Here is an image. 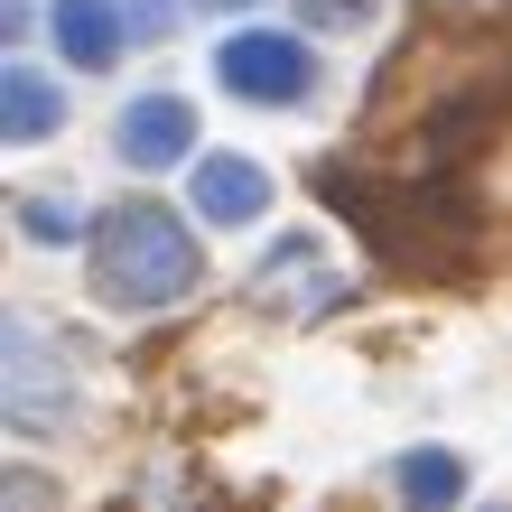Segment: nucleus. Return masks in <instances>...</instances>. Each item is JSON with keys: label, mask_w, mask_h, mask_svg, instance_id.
<instances>
[{"label": "nucleus", "mask_w": 512, "mask_h": 512, "mask_svg": "<svg viewBox=\"0 0 512 512\" xmlns=\"http://www.w3.org/2000/svg\"><path fill=\"white\" fill-rule=\"evenodd\" d=\"M354 10H364V0H317V19H354Z\"/></svg>", "instance_id": "f8f14e48"}, {"label": "nucleus", "mask_w": 512, "mask_h": 512, "mask_svg": "<svg viewBox=\"0 0 512 512\" xmlns=\"http://www.w3.org/2000/svg\"><path fill=\"white\" fill-rule=\"evenodd\" d=\"M10 512H47V485H38V475H28V466L10 475Z\"/></svg>", "instance_id": "9b49d317"}, {"label": "nucleus", "mask_w": 512, "mask_h": 512, "mask_svg": "<svg viewBox=\"0 0 512 512\" xmlns=\"http://www.w3.org/2000/svg\"><path fill=\"white\" fill-rule=\"evenodd\" d=\"M187 149H196V112L177 103V94H140L122 112V159L131 168H177Z\"/></svg>", "instance_id": "39448f33"}, {"label": "nucleus", "mask_w": 512, "mask_h": 512, "mask_svg": "<svg viewBox=\"0 0 512 512\" xmlns=\"http://www.w3.org/2000/svg\"><path fill=\"white\" fill-rule=\"evenodd\" d=\"M215 75H224V94L270 103V112L317 94V56H308V38H289V28H233L215 47Z\"/></svg>", "instance_id": "7ed1b4c3"}, {"label": "nucleus", "mask_w": 512, "mask_h": 512, "mask_svg": "<svg viewBox=\"0 0 512 512\" xmlns=\"http://www.w3.org/2000/svg\"><path fill=\"white\" fill-rule=\"evenodd\" d=\"M494 512H503V503H494Z\"/></svg>", "instance_id": "4468645a"}, {"label": "nucleus", "mask_w": 512, "mask_h": 512, "mask_svg": "<svg viewBox=\"0 0 512 512\" xmlns=\"http://www.w3.org/2000/svg\"><path fill=\"white\" fill-rule=\"evenodd\" d=\"M187 196H196L205 224H252L261 205H270V177L243 159V149H205V159L187 168Z\"/></svg>", "instance_id": "20e7f679"}, {"label": "nucleus", "mask_w": 512, "mask_h": 512, "mask_svg": "<svg viewBox=\"0 0 512 512\" xmlns=\"http://www.w3.org/2000/svg\"><path fill=\"white\" fill-rule=\"evenodd\" d=\"M196 270H205V252H196V233L168 215V205H149V196H131V205H112V215L94 224V298L103 308H168V298H187L196 289Z\"/></svg>", "instance_id": "f257e3e1"}, {"label": "nucleus", "mask_w": 512, "mask_h": 512, "mask_svg": "<svg viewBox=\"0 0 512 512\" xmlns=\"http://www.w3.org/2000/svg\"><path fill=\"white\" fill-rule=\"evenodd\" d=\"M122 19H131V38L149 47V38H168V19H177V10H168V0H122Z\"/></svg>", "instance_id": "9d476101"}, {"label": "nucleus", "mask_w": 512, "mask_h": 512, "mask_svg": "<svg viewBox=\"0 0 512 512\" xmlns=\"http://www.w3.org/2000/svg\"><path fill=\"white\" fill-rule=\"evenodd\" d=\"M196 10H243V0H196Z\"/></svg>", "instance_id": "ddd939ff"}, {"label": "nucleus", "mask_w": 512, "mask_h": 512, "mask_svg": "<svg viewBox=\"0 0 512 512\" xmlns=\"http://www.w3.org/2000/svg\"><path fill=\"white\" fill-rule=\"evenodd\" d=\"M457 494H466V466L447 447H410L401 457V512H457Z\"/></svg>", "instance_id": "6e6552de"}, {"label": "nucleus", "mask_w": 512, "mask_h": 512, "mask_svg": "<svg viewBox=\"0 0 512 512\" xmlns=\"http://www.w3.org/2000/svg\"><path fill=\"white\" fill-rule=\"evenodd\" d=\"M47 38L66 47V66H112L122 56V38H131V19H122V0H56L47 10Z\"/></svg>", "instance_id": "423d86ee"}, {"label": "nucleus", "mask_w": 512, "mask_h": 512, "mask_svg": "<svg viewBox=\"0 0 512 512\" xmlns=\"http://www.w3.org/2000/svg\"><path fill=\"white\" fill-rule=\"evenodd\" d=\"M326 205H336V215H354V224H364V243H373L382 261H401V270H429V261L475 252V205L447 196V187H410V215H401L373 177L326 168Z\"/></svg>", "instance_id": "f03ea898"}, {"label": "nucleus", "mask_w": 512, "mask_h": 512, "mask_svg": "<svg viewBox=\"0 0 512 512\" xmlns=\"http://www.w3.org/2000/svg\"><path fill=\"white\" fill-rule=\"evenodd\" d=\"M0 112H10V140L28 149V140H47L56 122H66V94H56L38 66H10V84H0Z\"/></svg>", "instance_id": "0eeeda50"}, {"label": "nucleus", "mask_w": 512, "mask_h": 512, "mask_svg": "<svg viewBox=\"0 0 512 512\" xmlns=\"http://www.w3.org/2000/svg\"><path fill=\"white\" fill-rule=\"evenodd\" d=\"M19 224L38 233V243H66V233H84V215H75L66 196H28V205H19Z\"/></svg>", "instance_id": "1a4fd4ad"}]
</instances>
